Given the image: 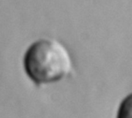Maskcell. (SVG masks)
I'll use <instances>...</instances> for the list:
<instances>
[{
	"instance_id": "2",
	"label": "cell",
	"mask_w": 132,
	"mask_h": 118,
	"mask_svg": "<svg viewBox=\"0 0 132 118\" xmlns=\"http://www.w3.org/2000/svg\"><path fill=\"white\" fill-rule=\"evenodd\" d=\"M131 95H128L121 103L117 118H131Z\"/></svg>"
},
{
	"instance_id": "1",
	"label": "cell",
	"mask_w": 132,
	"mask_h": 118,
	"mask_svg": "<svg viewBox=\"0 0 132 118\" xmlns=\"http://www.w3.org/2000/svg\"><path fill=\"white\" fill-rule=\"evenodd\" d=\"M23 68L36 85L60 82L73 70V60L67 48L60 41L42 38L32 43L23 56Z\"/></svg>"
}]
</instances>
